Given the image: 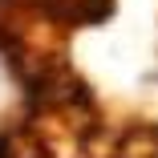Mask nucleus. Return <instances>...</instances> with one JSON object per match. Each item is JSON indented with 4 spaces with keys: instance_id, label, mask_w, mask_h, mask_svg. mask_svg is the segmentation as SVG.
<instances>
[{
    "instance_id": "f257e3e1",
    "label": "nucleus",
    "mask_w": 158,
    "mask_h": 158,
    "mask_svg": "<svg viewBox=\"0 0 158 158\" xmlns=\"http://www.w3.org/2000/svg\"><path fill=\"white\" fill-rule=\"evenodd\" d=\"M20 110H24V89H20V81H16L12 65H8L4 49H0V130H8L20 118Z\"/></svg>"
},
{
    "instance_id": "f03ea898",
    "label": "nucleus",
    "mask_w": 158,
    "mask_h": 158,
    "mask_svg": "<svg viewBox=\"0 0 158 158\" xmlns=\"http://www.w3.org/2000/svg\"><path fill=\"white\" fill-rule=\"evenodd\" d=\"M37 4H41L45 12H53V16L77 20V16H102V12L110 8V0H37Z\"/></svg>"
}]
</instances>
